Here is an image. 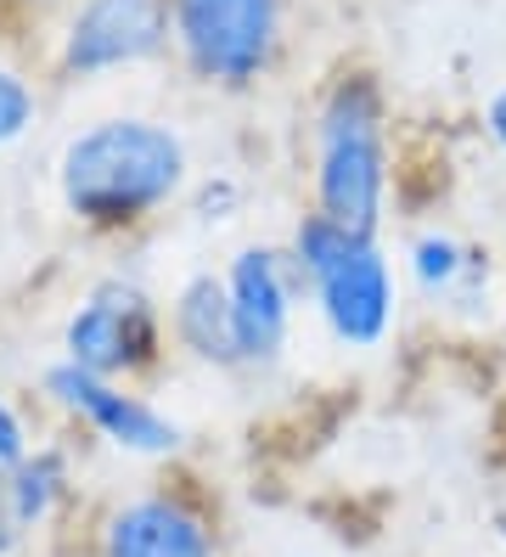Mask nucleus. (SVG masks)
Instances as JSON below:
<instances>
[{"instance_id":"nucleus-9","label":"nucleus","mask_w":506,"mask_h":557,"mask_svg":"<svg viewBox=\"0 0 506 557\" xmlns=\"http://www.w3.org/2000/svg\"><path fill=\"white\" fill-rule=\"evenodd\" d=\"M101 557H214V535L202 518L169 496H141L108 518Z\"/></svg>"},{"instance_id":"nucleus-8","label":"nucleus","mask_w":506,"mask_h":557,"mask_svg":"<svg viewBox=\"0 0 506 557\" xmlns=\"http://www.w3.org/2000/svg\"><path fill=\"white\" fill-rule=\"evenodd\" d=\"M225 287H231V315H236V344H243V360H270L282 349L287 315H293V282H287L282 253H270V248L236 253Z\"/></svg>"},{"instance_id":"nucleus-6","label":"nucleus","mask_w":506,"mask_h":557,"mask_svg":"<svg viewBox=\"0 0 506 557\" xmlns=\"http://www.w3.org/2000/svg\"><path fill=\"white\" fill-rule=\"evenodd\" d=\"M46 388L67 406V411H79L90 429H101L113 445H124V450H141V456H163V450H175L181 445V429L169 422L163 411H152V406H141L135 395H119V388L108 383V377H96V372H85V367H57L51 377H46Z\"/></svg>"},{"instance_id":"nucleus-10","label":"nucleus","mask_w":506,"mask_h":557,"mask_svg":"<svg viewBox=\"0 0 506 557\" xmlns=\"http://www.w3.org/2000/svg\"><path fill=\"white\" fill-rule=\"evenodd\" d=\"M175 326L181 338L202 355V360H243V344H236V315H231V287L214 276H192L181 287V305H175Z\"/></svg>"},{"instance_id":"nucleus-5","label":"nucleus","mask_w":506,"mask_h":557,"mask_svg":"<svg viewBox=\"0 0 506 557\" xmlns=\"http://www.w3.org/2000/svg\"><path fill=\"white\" fill-rule=\"evenodd\" d=\"M163 35H169L163 0H85L74 28H67L62 62L74 74L124 69V62L152 57L163 46Z\"/></svg>"},{"instance_id":"nucleus-2","label":"nucleus","mask_w":506,"mask_h":557,"mask_svg":"<svg viewBox=\"0 0 506 557\" xmlns=\"http://www.w3.org/2000/svg\"><path fill=\"white\" fill-rule=\"evenodd\" d=\"M293 265L298 276L316 287L321 299V315L326 326L344 344L355 349H371L388 321H394V276H388V259L378 253L371 237H355L344 232L337 220L326 214H310L293 237Z\"/></svg>"},{"instance_id":"nucleus-13","label":"nucleus","mask_w":506,"mask_h":557,"mask_svg":"<svg viewBox=\"0 0 506 557\" xmlns=\"http://www.w3.org/2000/svg\"><path fill=\"white\" fill-rule=\"evenodd\" d=\"M28 119H34V90L12 69H0V147L17 141L28 129Z\"/></svg>"},{"instance_id":"nucleus-4","label":"nucleus","mask_w":506,"mask_h":557,"mask_svg":"<svg viewBox=\"0 0 506 557\" xmlns=\"http://www.w3.org/2000/svg\"><path fill=\"white\" fill-rule=\"evenodd\" d=\"M282 28V0H175V35L202 79H254Z\"/></svg>"},{"instance_id":"nucleus-11","label":"nucleus","mask_w":506,"mask_h":557,"mask_svg":"<svg viewBox=\"0 0 506 557\" xmlns=\"http://www.w3.org/2000/svg\"><path fill=\"white\" fill-rule=\"evenodd\" d=\"M57 490H62V462L46 450V456H28L23 468H12V512L17 523H34V518H46V507L57 502Z\"/></svg>"},{"instance_id":"nucleus-7","label":"nucleus","mask_w":506,"mask_h":557,"mask_svg":"<svg viewBox=\"0 0 506 557\" xmlns=\"http://www.w3.org/2000/svg\"><path fill=\"white\" fill-rule=\"evenodd\" d=\"M147 355H152V315L141 305V293H129V287L90 293L79 315L67 321V360L96 377L124 372Z\"/></svg>"},{"instance_id":"nucleus-12","label":"nucleus","mask_w":506,"mask_h":557,"mask_svg":"<svg viewBox=\"0 0 506 557\" xmlns=\"http://www.w3.org/2000/svg\"><path fill=\"white\" fill-rule=\"evenodd\" d=\"M411 265H417V282H422L428 293H451L456 276L467 271V253H461L451 237H422V243L411 248Z\"/></svg>"},{"instance_id":"nucleus-17","label":"nucleus","mask_w":506,"mask_h":557,"mask_svg":"<svg viewBox=\"0 0 506 557\" xmlns=\"http://www.w3.org/2000/svg\"><path fill=\"white\" fill-rule=\"evenodd\" d=\"M495 530H501V541H506V512H495Z\"/></svg>"},{"instance_id":"nucleus-3","label":"nucleus","mask_w":506,"mask_h":557,"mask_svg":"<svg viewBox=\"0 0 506 557\" xmlns=\"http://www.w3.org/2000/svg\"><path fill=\"white\" fill-rule=\"evenodd\" d=\"M321 214L344 232L371 237L388 191L383 152V96L371 79H344L321 113Z\"/></svg>"},{"instance_id":"nucleus-15","label":"nucleus","mask_w":506,"mask_h":557,"mask_svg":"<svg viewBox=\"0 0 506 557\" xmlns=\"http://www.w3.org/2000/svg\"><path fill=\"white\" fill-rule=\"evenodd\" d=\"M17 530H23V523H17V512H12V473L0 468V552L17 541Z\"/></svg>"},{"instance_id":"nucleus-14","label":"nucleus","mask_w":506,"mask_h":557,"mask_svg":"<svg viewBox=\"0 0 506 557\" xmlns=\"http://www.w3.org/2000/svg\"><path fill=\"white\" fill-rule=\"evenodd\" d=\"M28 462V450H23V422L12 417V406L7 400H0V468H23Z\"/></svg>"},{"instance_id":"nucleus-1","label":"nucleus","mask_w":506,"mask_h":557,"mask_svg":"<svg viewBox=\"0 0 506 557\" xmlns=\"http://www.w3.org/2000/svg\"><path fill=\"white\" fill-rule=\"evenodd\" d=\"M186 147L152 119H101L62 152V203L79 220H141L181 186Z\"/></svg>"},{"instance_id":"nucleus-16","label":"nucleus","mask_w":506,"mask_h":557,"mask_svg":"<svg viewBox=\"0 0 506 557\" xmlns=\"http://www.w3.org/2000/svg\"><path fill=\"white\" fill-rule=\"evenodd\" d=\"M490 136L506 147V90L495 96V102H490Z\"/></svg>"}]
</instances>
